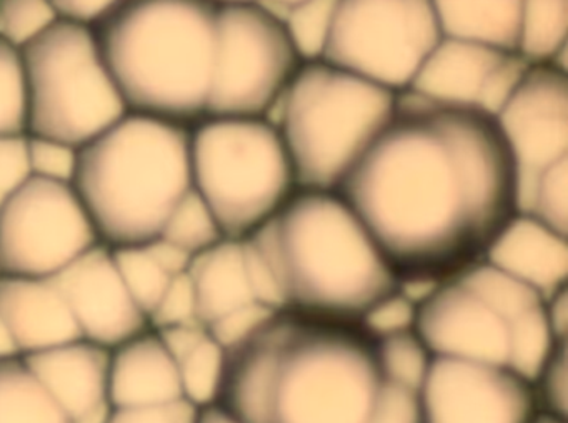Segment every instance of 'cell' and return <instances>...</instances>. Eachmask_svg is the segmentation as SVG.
<instances>
[{
	"label": "cell",
	"mask_w": 568,
	"mask_h": 423,
	"mask_svg": "<svg viewBox=\"0 0 568 423\" xmlns=\"http://www.w3.org/2000/svg\"><path fill=\"white\" fill-rule=\"evenodd\" d=\"M29 97L21 49L0 39V137L28 135Z\"/></svg>",
	"instance_id": "cell-29"
},
{
	"label": "cell",
	"mask_w": 568,
	"mask_h": 423,
	"mask_svg": "<svg viewBox=\"0 0 568 423\" xmlns=\"http://www.w3.org/2000/svg\"><path fill=\"white\" fill-rule=\"evenodd\" d=\"M21 52L28 135L79 149L128 113L91 26L59 19Z\"/></svg>",
	"instance_id": "cell-9"
},
{
	"label": "cell",
	"mask_w": 568,
	"mask_h": 423,
	"mask_svg": "<svg viewBox=\"0 0 568 423\" xmlns=\"http://www.w3.org/2000/svg\"><path fill=\"white\" fill-rule=\"evenodd\" d=\"M378 359L388 382L417 392L427 375L432 353L415 330L377 339Z\"/></svg>",
	"instance_id": "cell-31"
},
{
	"label": "cell",
	"mask_w": 568,
	"mask_h": 423,
	"mask_svg": "<svg viewBox=\"0 0 568 423\" xmlns=\"http://www.w3.org/2000/svg\"><path fill=\"white\" fill-rule=\"evenodd\" d=\"M191 177L225 239L251 235L297 190L284 139L265 117L204 119L192 127Z\"/></svg>",
	"instance_id": "cell-8"
},
{
	"label": "cell",
	"mask_w": 568,
	"mask_h": 423,
	"mask_svg": "<svg viewBox=\"0 0 568 423\" xmlns=\"http://www.w3.org/2000/svg\"><path fill=\"white\" fill-rule=\"evenodd\" d=\"M99 243L72 183L29 177L0 202V276L54 279Z\"/></svg>",
	"instance_id": "cell-12"
},
{
	"label": "cell",
	"mask_w": 568,
	"mask_h": 423,
	"mask_svg": "<svg viewBox=\"0 0 568 423\" xmlns=\"http://www.w3.org/2000/svg\"><path fill=\"white\" fill-rule=\"evenodd\" d=\"M547 305L548 325L557 340H567L568 333V286L551 295Z\"/></svg>",
	"instance_id": "cell-42"
},
{
	"label": "cell",
	"mask_w": 568,
	"mask_h": 423,
	"mask_svg": "<svg viewBox=\"0 0 568 423\" xmlns=\"http://www.w3.org/2000/svg\"><path fill=\"white\" fill-rule=\"evenodd\" d=\"M510 52L514 50L442 36L407 90L440 102L480 109L491 75Z\"/></svg>",
	"instance_id": "cell-20"
},
{
	"label": "cell",
	"mask_w": 568,
	"mask_h": 423,
	"mask_svg": "<svg viewBox=\"0 0 568 423\" xmlns=\"http://www.w3.org/2000/svg\"><path fill=\"white\" fill-rule=\"evenodd\" d=\"M197 410L185 400L161 406L142 409H114L111 406L108 423H195Z\"/></svg>",
	"instance_id": "cell-40"
},
{
	"label": "cell",
	"mask_w": 568,
	"mask_h": 423,
	"mask_svg": "<svg viewBox=\"0 0 568 423\" xmlns=\"http://www.w3.org/2000/svg\"><path fill=\"white\" fill-rule=\"evenodd\" d=\"M387 385L358 323L278 310L225 350L215 405L241 423H368Z\"/></svg>",
	"instance_id": "cell-2"
},
{
	"label": "cell",
	"mask_w": 568,
	"mask_h": 423,
	"mask_svg": "<svg viewBox=\"0 0 568 423\" xmlns=\"http://www.w3.org/2000/svg\"><path fill=\"white\" fill-rule=\"evenodd\" d=\"M567 39L568 0H524L518 39L520 56L530 63L565 66Z\"/></svg>",
	"instance_id": "cell-24"
},
{
	"label": "cell",
	"mask_w": 568,
	"mask_h": 423,
	"mask_svg": "<svg viewBox=\"0 0 568 423\" xmlns=\"http://www.w3.org/2000/svg\"><path fill=\"white\" fill-rule=\"evenodd\" d=\"M195 423H241L235 420L231 413L225 412L221 406L212 405L202 406L197 410V416H195Z\"/></svg>",
	"instance_id": "cell-43"
},
{
	"label": "cell",
	"mask_w": 568,
	"mask_h": 423,
	"mask_svg": "<svg viewBox=\"0 0 568 423\" xmlns=\"http://www.w3.org/2000/svg\"><path fill=\"white\" fill-rule=\"evenodd\" d=\"M197 319L207 329L242 306L258 303L252 292L242 240L224 239L197 253L187 269Z\"/></svg>",
	"instance_id": "cell-21"
},
{
	"label": "cell",
	"mask_w": 568,
	"mask_h": 423,
	"mask_svg": "<svg viewBox=\"0 0 568 423\" xmlns=\"http://www.w3.org/2000/svg\"><path fill=\"white\" fill-rule=\"evenodd\" d=\"M49 0H0V39L24 49L58 22Z\"/></svg>",
	"instance_id": "cell-32"
},
{
	"label": "cell",
	"mask_w": 568,
	"mask_h": 423,
	"mask_svg": "<svg viewBox=\"0 0 568 423\" xmlns=\"http://www.w3.org/2000/svg\"><path fill=\"white\" fill-rule=\"evenodd\" d=\"M442 36L518 52L524 0H430Z\"/></svg>",
	"instance_id": "cell-22"
},
{
	"label": "cell",
	"mask_w": 568,
	"mask_h": 423,
	"mask_svg": "<svg viewBox=\"0 0 568 423\" xmlns=\"http://www.w3.org/2000/svg\"><path fill=\"white\" fill-rule=\"evenodd\" d=\"M484 260L545 300L568 286L567 235L525 213L501 229Z\"/></svg>",
	"instance_id": "cell-16"
},
{
	"label": "cell",
	"mask_w": 568,
	"mask_h": 423,
	"mask_svg": "<svg viewBox=\"0 0 568 423\" xmlns=\"http://www.w3.org/2000/svg\"><path fill=\"white\" fill-rule=\"evenodd\" d=\"M440 39L430 0H338L322 60L400 92Z\"/></svg>",
	"instance_id": "cell-11"
},
{
	"label": "cell",
	"mask_w": 568,
	"mask_h": 423,
	"mask_svg": "<svg viewBox=\"0 0 568 423\" xmlns=\"http://www.w3.org/2000/svg\"><path fill=\"white\" fill-rule=\"evenodd\" d=\"M0 315L21 355L81 339L54 279L0 276Z\"/></svg>",
	"instance_id": "cell-19"
},
{
	"label": "cell",
	"mask_w": 568,
	"mask_h": 423,
	"mask_svg": "<svg viewBox=\"0 0 568 423\" xmlns=\"http://www.w3.org/2000/svg\"><path fill=\"white\" fill-rule=\"evenodd\" d=\"M398 283L450 279L484 260L517 215V172L497 119L400 90L334 190Z\"/></svg>",
	"instance_id": "cell-1"
},
{
	"label": "cell",
	"mask_w": 568,
	"mask_h": 423,
	"mask_svg": "<svg viewBox=\"0 0 568 423\" xmlns=\"http://www.w3.org/2000/svg\"><path fill=\"white\" fill-rule=\"evenodd\" d=\"M217 3L261 2V0H215Z\"/></svg>",
	"instance_id": "cell-47"
},
{
	"label": "cell",
	"mask_w": 568,
	"mask_h": 423,
	"mask_svg": "<svg viewBox=\"0 0 568 423\" xmlns=\"http://www.w3.org/2000/svg\"><path fill=\"white\" fill-rule=\"evenodd\" d=\"M274 312H278V310L268 309L262 303H251V305L227 313L205 330L222 349L227 350L247 339Z\"/></svg>",
	"instance_id": "cell-37"
},
{
	"label": "cell",
	"mask_w": 568,
	"mask_h": 423,
	"mask_svg": "<svg viewBox=\"0 0 568 423\" xmlns=\"http://www.w3.org/2000/svg\"><path fill=\"white\" fill-rule=\"evenodd\" d=\"M31 177L28 135L0 137V202Z\"/></svg>",
	"instance_id": "cell-38"
},
{
	"label": "cell",
	"mask_w": 568,
	"mask_h": 423,
	"mask_svg": "<svg viewBox=\"0 0 568 423\" xmlns=\"http://www.w3.org/2000/svg\"><path fill=\"white\" fill-rule=\"evenodd\" d=\"M182 399L178 363L152 329L109 350V403L142 409Z\"/></svg>",
	"instance_id": "cell-18"
},
{
	"label": "cell",
	"mask_w": 568,
	"mask_h": 423,
	"mask_svg": "<svg viewBox=\"0 0 568 423\" xmlns=\"http://www.w3.org/2000/svg\"><path fill=\"white\" fill-rule=\"evenodd\" d=\"M368 423H422L418 393L388 382Z\"/></svg>",
	"instance_id": "cell-39"
},
{
	"label": "cell",
	"mask_w": 568,
	"mask_h": 423,
	"mask_svg": "<svg viewBox=\"0 0 568 423\" xmlns=\"http://www.w3.org/2000/svg\"><path fill=\"white\" fill-rule=\"evenodd\" d=\"M215 0H118L92 23L128 112L192 127L205 119Z\"/></svg>",
	"instance_id": "cell-4"
},
{
	"label": "cell",
	"mask_w": 568,
	"mask_h": 423,
	"mask_svg": "<svg viewBox=\"0 0 568 423\" xmlns=\"http://www.w3.org/2000/svg\"><path fill=\"white\" fill-rule=\"evenodd\" d=\"M115 266L121 273L122 282L128 286L134 302L145 316H151L159 300L168 290L169 283L178 275H172L159 256L155 255L151 243L145 245L111 249Z\"/></svg>",
	"instance_id": "cell-26"
},
{
	"label": "cell",
	"mask_w": 568,
	"mask_h": 423,
	"mask_svg": "<svg viewBox=\"0 0 568 423\" xmlns=\"http://www.w3.org/2000/svg\"><path fill=\"white\" fill-rule=\"evenodd\" d=\"M0 423H72L22 355L0 360Z\"/></svg>",
	"instance_id": "cell-23"
},
{
	"label": "cell",
	"mask_w": 568,
	"mask_h": 423,
	"mask_svg": "<svg viewBox=\"0 0 568 423\" xmlns=\"http://www.w3.org/2000/svg\"><path fill=\"white\" fill-rule=\"evenodd\" d=\"M72 422L109 403V349L75 339L22 355Z\"/></svg>",
	"instance_id": "cell-17"
},
{
	"label": "cell",
	"mask_w": 568,
	"mask_h": 423,
	"mask_svg": "<svg viewBox=\"0 0 568 423\" xmlns=\"http://www.w3.org/2000/svg\"><path fill=\"white\" fill-rule=\"evenodd\" d=\"M159 239L194 259L197 253L211 249L225 236L214 213L192 187L172 210Z\"/></svg>",
	"instance_id": "cell-27"
},
{
	"label": "cell",
	"mask_w": 568,
	"mask_h": 423,
	"mask_svg": "<svg viewBox=\"0 0 568 423\" xmlns=\"http://www.w3.org/2000/svg\"><path fill=\"white\" fill-rule=\"evenodd\" d=\"M81 339L114 349L151 329L122 282L109 246L95 245L54 276Z\"/></svg>",
	"instance_id": "cell-15"
},
{
	"label": "cell",
	"mask_w": 568,
	"mask_h": 423,
	"mask_svg": "<svg viewBox=\"0 0 568 423\" xmlns=\"http://www.w3.org/2000/svg\"><path fill=\"white\" fill-rule=\"evenodd\" d=\"M397 93L327 60L302 62L267 115L284 139L297 189L334 192L390 119Z\"/></svg>",
	"instance_id": "cell-7"
},
{
	"label": "cell",
	"mask_w": 568,
	"mask_h": 423,
	"mask_svg": "<svg viewBox=\"0 0 568 423\" xmlns=\"http://www.w3.org/2000/svg\"><path fill=\"white\" fill-rule=\"evenodd\" d=\"M531 423H568L567 420L557 419V416L547 415V413H538Z\"/></svg>",
	"instance_id": "cell-46"
},
{
	"label": "cell",
	"mask_w": 568,
	"mask_h": 423,
	"mask_svg": "<svg viewBox=\"0 0 568 423\" xmlns=\"http://www.w3.org/2000/svg\"><path fill=\"white\" fill-rule=\"evenodd\" d=\"M417 306L418 303L397 289L375 302L362 316L358 325L374 339L410 332L415 330Z\"/></svg>",
	"instance_id": "cell-34"
},
{
	"label": "cell",
	"mask_w": 568,
	"mask_h": 423,
	"mask_svg": "<svg viewBox=\"0 0 568 423\" xmlns=\"http://www.w3.org/2000/svg\"><path fill=\"white\" fill-rule=\"evenodd\" d=\"M224 356L225 350L207 333L194 350L179 360V382L185 402L195 409L215 403L224 370Z\"/></svg>",
	"instance_id": "cell-28"
},
{
	"label": "cell",
	"mask_w": 568,
	"mask_h": 423,
	"mask_svg": "<svg viewBox=\"0 0 568 423\" xmlns=\"http://www.w3.org/2000/svg\"><path fill=\"white\" fill-rule=\"evenodd\" d=\"M72 187L102 245L154 242L192 189L191 129L128 112L79 147Z\"/></svg>",
	"instance_id": "cell-5"
},
{
	"label": "cell",
	"mask_w": 568,
	"mask_h": 423,
	"mask_svg": "<svg viewBox=\"0 0 568 423\" xmlns=\"http://www.w3.org/2000/svg\"><path fill=\"white\" fill-rule=\"evenodd\" d=\"M261 2L264 3L265 7H268L272 12L277 13L282 19L285 10H287L288 7L294 6V3L301 2V0H261Z\"/></svg>",
	"instance_id": "cell-45"
},
{
	"label": "cell",
	"mask_w": 568,
	"mask_h": 423,
	"mask_svg": "<svg viewBox=\"0 0 568 423\" xmlns=\"http://www.w3.org/2000/svg\"><path fill=\"white\" fill-rule=\"evenodd\" d=\"M547 300L480 260L438 283L417 306L415 332L432 356L505 366L534 382L555 343Z\"/></svg>",
	"instance_id": "cell-6"
},
{
	"label": "cell",
	"mask_w": 568,
	"mask_h": 423,
	"mask_svg": "<svg viewBox=\"0 0 568 423\" xmlns=\"http://www.w3.org/2000/svg\"><path fill=\"white\" fill-rule=\"evenodd\" d=\"M422 423H531L534 385L505 366L432 356L418 390Z\"/></svg>",
	"instance_id": "cell-13"
},
{
	"label": "cell",
	"mask_w": 568,
	"mask_h": 423,
	"mask_svg": "<svg viewBox=\"0 0 568 423\" xmlns=\"http://www.w3.org/2000/svg\"><path fill=\"white\" fill-rule=\"evenodd\" d=\"M19 355H21V353H19L18 346H16L14 339H12L4 319L0 315V360Z\"/></svg>",
	"instance_id": "cell-44"
},
{
	"label": "cell",
	"mask_w": 568,
	"mask_h": 423,
	"mask_svg": "<svg viewBox=\"0 0 568 423\" xmlns=\"http://www.w3.org/2000/svg\"><path fill=\"white\" fill-rule=\"evenodd\" d=\"M201 323L197 319L194 290H192L189 273L174 276L169 283L162 299L159 300L154 312L149 316L151 329H164V326L182 325V323ZM202 325V323H201Z\"/></svg>",
	"instance_id": "cell-36"
},
{
	"label": "cell",
	"mask_w": 568,
	"mask_h": 423,
	"mask_svg": "<svg viewBox=\"0 0 568 423\" xmlns=\"http://www.w3.org/2000/svg\"><path fill=\"white\" fill-rule=\"evenodd\" d=\"M338 0H301L285 10L282 20L304 62L322 59Z\"/></svg>",
	"instance_id": "cell-30"
},
{
	"label": "cell",
	"mask_w": 568,
	"mask_h": 423,
	"mask_svg": "<svg viewBox=\"0 0 568 423\" xmlns=\"http://www.w3.org/2000/svg\"><path fill=\"white\" fill-rule=\"evenodd\" d=\"M517 210L568 236V157L518 190Z\"/></svg>",
	"instance_id": "cell-25"
},
{
	"label": "cell",
	"mask_w": 568,
	"mask_h": 423,
	"mask_svg": "<svg viewBox=\"0 0 568 423\" xmlns=\"http://www.w3.org/2000/svg\"><path fill=\"white\" fill-rule=\"evenodd\" d=\"M118 0H49L59 19L92 26Z\"/></svg>",
	"instance_id": "cell-41"
},
{
	"label": "cell",
	"mask_w": 568,
	"mask_h": 423,
	"mask_svg": "<svg viewBox=\"0 0 568 423\" xmlns=\"http://www.w3.org/2000/svg\"><path fill=\"white\" fill-rule=\"evenodd\" d=\"M495 119L514 159L518 192L551 163L568 157L567 67L530 63Z\"/></svg>",
	"instance_id": "cell-14"
},
{
	"label": "cell",
	"mask_w": 568,
	"mask_h": 423,
	"mask_svg": "<svg viewBox=\"0 0 568 423\" xmlns=\"http://www.w3.org/2000/svg\"><path fill=\"white\" fill-rule=\"evenodd\" d=\"M531 385L540 413L568 422L567 340L555 343Z\"/></svg>",
	"instance_id": "cell-33"
},
{
	"label": "cell",
	"mask_w": 568,
	"mask_h": 423,
	"mask_svg": "<svg viewBox=\"0 0 568 423\" xmlns=\"http://www.w3.org/2000/svg\"><path fill=\"white\" fill-rule=\"evenodd\" d=\"M302 62L284 20L264 3H219L205 119H267Z\"/></svg>",
	"instance_id": "cell-10"
},
{
	"label": "cell",
	"mask_w": 568,
	"mask_h": 423,
	"mask_svg": "<svg viewBox=\"0 0 568 423\" xmlns=\"http://www.w3.org/2000/svg\"><path fill=\"white\" fill-rule=\"evenodd\" d=\"M245 242L264 260L282 312L358 323L398 289L364 223L337 192L297 189Z\"/></svg>",
	"instance_id": "cell-3"
},
{
	"label": "cell",
	"mask_w": 568,
	"mask_h": 423,
	"mask_svg": "<svg viewBox=\"0 0 568 423\" xmlns=\"http://www.w3.org/2000/svg\"><path fill=\"white\" fill-rule=\"evenodd\" d=\"M31 177L72 183L78 167V147L45 137L28 135Z\"/></svg>",
	"instance_id": "cell-35"
}]
</instances>
